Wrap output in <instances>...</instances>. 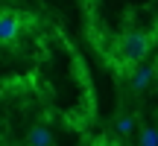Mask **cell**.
I'll return each instance as SVG.
<instances>
[{"label":"cell","instance_id":"cell-1","mask_svg":"<svg viewBox=\"0 0 158 146\" xmlns=\"http://www.w3.org/2000/svg\"><path fill=\"white\" fill-rule=\"evenodd\" d=\"M149 47H152V38H149L147 32H129V35H123V41H120V59L123 62H141V59H147V53H149Z\"/></svg>","mask_w":158,"mask_h":146},{"label":"cell","instance_id":"cell-2","mask_svg":"<svg viewBox=\"0 0 158 146\" xmlns=\"http://www.w3.org/2000/svg\"><path fill=\"white\" fill-rule=\"evenodd\" d=\"M18 29H21V18H18L15 12H3V15H0V44L12 41L18 35Z\"/></svg>","mask_w":158,"mask_h":146},{"label":"cell","instance_id":"cell-3","mask_svg":"<svg viewBox=\"0 0 158 146\" xmlns=\"http://www.w3.org/2000/svg\"><path fill=\"white\" fill-rule=\"evenodd\" d=\"M27 146H53V132L47 126H35L27 135Z\"/></svg>","mask_w":158,"mask_h":146},{"label":"cell","instance_id":"cell-4","mask_svg":"<svg viewBox=\"0 0 158 146\" xmlns=\"http://www.w3.org/2000/svg\"><path fill=\"white\" fill-rule=\"evenodd\" d=\"M152 79H155V67H152V64H143V67H138V73L132 76V88H135V91H143Z\"/></svg>","mask_w":158,"mask_h":146},{"label":"cell","instance_id":"cell-5","mask_svg":"<svg viewBox=\"0 0 158 146\" xmlns=\"http://www.w3.org/2000/svg\"><path fill=\"white\" fill-rule=\"evenodd\" d=\"M114 126H117V132H120V135H123V137L135 132V120H132L129 114H123V117H120V120H117V123H114Z\"/></svg>","mask_w":158,"mask_h":146},{"label":"cell","instance_id":"cell-6","mask_svg":"<svg viewBox=\"0 0 158 146\" xmlns=\"http://www.w3.org/2000/svg\"><path fill=\"white\" fill-rule=\"evenodd\" d=\"M141 146H158V129H143L141 132Z\"/></svg>","mask_w":158,"mask_h":146},{"label":"cell","instance_id":"cell-7","mask_svg":"<svg viewBox=\"0 0 158 146\" xmlns=\"http://www.w3.org/2000/svg\"><path fill=\"white\" fill-rule=\"evenodd\" d=\"M97 146H120V143H114V140H102V143H97Z\"/></svg>","mask_w":158,"mask_h":146}]
</instances>
